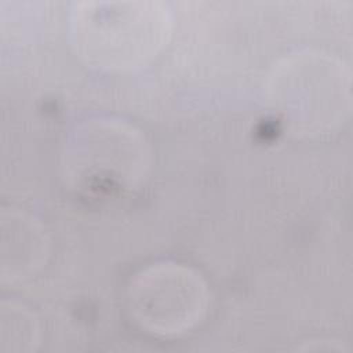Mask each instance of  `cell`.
I'll return each mask as SVG.
<instances>
[{"label": "cell", "mask_w": 353, "mask_h": 353, "mask_svg": "<svg viewBox=\"0 0 353 353\" xmlns=\"http://www.w3.org/2000/svg\"><path fill=\"white\" fill-rule=\"evenodd\" d=\"M150 148L139 130L112 117L74 125L65 138L61 170L66 188L79 199L108 204L127 199L145 183Z\"/></svg>", "instance_id": "6da1fadb"}, {"label": "cell", "mask_w": 353, "mask_h": 353, "mask_svg": "<svg viewBox=\"0 0 353 353\" xmlns=\"http://www.w3.org/2000/svg\"><path fill=\"white\" fill-rule=\"evenodd\" d=\"M352 79L339 58L302 50L276 62L265 81V103L276 121L298 138L338 131L350 116Z\"/></svg>", "instance_id": "7a4b0ae2"}, {"label": "cell", "mask_w": 353, "mask_h": 353, "mask_svg": "<svg viewBox=\"0 0 353 353\" xmlns=\"http://www.w3.org/2000/svg\"><path fill=\"white\" fill-rule=\"evenodd\" d=\"M172 14L163 1H83L69 17L76 55L103 72H131L150 63L168 44Z\"/></svg>", "instance_id": "3957f363"}, {"label": "cell", "mask_w": 353, "mask_h": 353, "mask_svg": "<svg viewBox=\"0 0 353 353\" xmlns=\"http://www.w3.org/2000/svg\"><path fill=\"white\" fill-rule=\"evenodd\" d=\"M125 301L141 330L159 338H178L205 319L211 295L205 279L196 269L161 261L132 276Z\"/></svg>", "instance_id": "277c9868"}, {"label": "cell", "mask_w": 353, "mask_h": 353, "mask_svg": "<svg viewBox=\"0 0 353 353\" xmlns=\"http://www.w3.org/2000/svg\"><path fill=\"white\" fill-rule=\"evenodd\" d=\"M0 279L3 284L22 283L34 276L50 256V239L43 223L15 208L0 215Z\"/></svg>", "instance_id": "5b68a950"}, {"label": "cell", "mask_w": 353, "mask_h": 353, "mask_svg": "<svg viewBox=\"0 0 353 353\" xmlns=\"http://www.w3.org/2000/svg\"><path fill=\"white\" fill-rule=\"evenodd\" d=\"M41 343V327L36 313L17 301L0 303V352L30 353Z\"/></svg>", "instance_id": "8992f818"}, {"label": "cell", "mask_w": 353, "mask_h": 353, "mask_svg": "<svg viewBox=\"0 0 353 353\" xmlns=\"http://www.w3.org/2000/svg\"><path fill=\"white\" fill-rule=\"evenodd\" d=\"M298 350L303 352H342L343 346L339 342H335L332 339H314L303 342L302 346L298 347Z\"/></svg>", "instance_id": "52a82bcc"}]
</instances>
